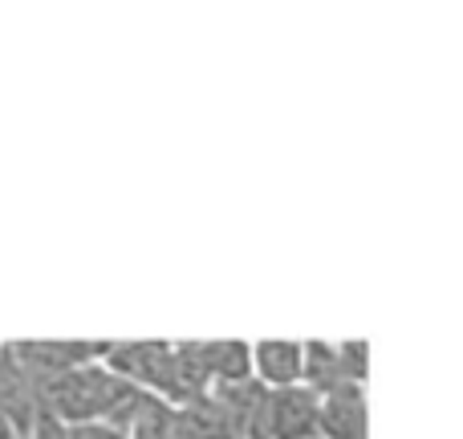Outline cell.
I'll use <instances>...</instances> for the list:
<instances>
[{"mask_svg": "<svg viewBox=\"0 0 463 439\" xmlns=\"http://www.w3.org/2000/svg\"><path fill=\"white\" fill-rule=\"evenodd\" d=\"M240 439H317V395L305 387L260 391Z\"/></svg>", "mask_w": 463, "mask_h": 439, "instance_id": "6da1fadb", "label": "cell"}, {"mask_svg": "<svg viewBox=\"0 0 463 439\" xmlns=\"http://www.w3.org/2000/svg\"><path fill=\"white\" fill-rule=\"evenodd\" d=\"M317 439H370L366 387L342 383L317 395Z\"/></svg>", "mask_w": 463, "mask_h": 439, "instance_id": "7a4b0ae2", "label": "cell"}, {"mask_svg": "<svg viewBox=\"0 0 463 439\" xmlns=\"http://www.w3.org/2000/svg\"><path fill=\"white\" fill-rule=\"evenodd\" d=\"M252 354V383L264 391H285V387H301V342L293 338H260L248 342Z\"/></svg>", "mask_w": 463, "mask_h": 439, "instance_id": "3957f363", "label": "cell"}, {"mask_svg": "<svg viewBox=\"0 0 463 439\" xmlns=\"http://www.w3.org/2000/svg\"><path fill=\"white\" fill-rule=\"evenodd\" d=\"M171 439H240L232 419L224 415L212 395H200L192 403H179L171 419Z\"/></svg>", "mask_w": 463, "mask_h": 439, "instance_id": "277c9868", "label": "cell"}, {"mask_svg": "<svg viewBox=\"0 0 463 439\" xmlns=\"http://www.w3.org/2000/svg\"><path fill=\"white\" fill-rule=\"evenodd\" d=\"M200 358L212 387L252 383V354H248V342H240V338H208V342H200Z\"/></svg>", "mask_w": 463, "mask_h": 439, "instance_id": "5b68a950", "label": "cell"}, {"mask_svg": "<svg viewBox=\"0 0 463 439\" xmlns=\"http://www.w3.org/2000/svg\"><path fill=\"white\" fill-rule=\"evenodd\" d=\"M171 419H175V407L167 399L138 391L127 419L118 424V432L122 439H171Z\"/></svg>", "mask_w": 463, "mask_h": 439, "instance_id": "8992f818", "label": "cell"}, {"mask_svg": "<svg viewBox=\"0 0 463 439\" xmlns=\"http://www.w3.org/2000/svg\"><path fill=\"white\" fill-rule=\"evenodd\" d=\"M301 387L313 395H326L334 387H342L334 342H321V338H305L301 342Z\"/></svg>", "mask_w": 463, "mask_h": 439, "instance_id": "52a82bcc", "label": "cell"}, {"mask_svg": "<svg viewBox=\"0 0 463 439\" xmlns=\"http://www.w3.org/2000/svg\"><path fill=\"white\" fill-rule=\"evenodd\" d=\"M337 350V370H342V383L354 387H366L370 375V346L362 338H345V342H334Z\"/></svg>", "mask_w": 463, "mask_h": 439, "instance_id": "ba28073f", "label": "cell"}, {"mask_svg": "<svg viewBox=\"0 0 463 439\" xmlns=\"http://www.w3.org/2000/svg\"><path fill=\"white\" fill-rule=\"evenodd\" d=\"M65 439H122V432L110 424H81V427H65Z\"/></svg>", "mask_w": 463, "mask_h": 439, "instance_id": "9c48e42d", "label": "cell"}, {"mask_svg": "<svg viewBox=\"0 0 463 439\" xmlns=\"http://www.w3.org/2000/svg\"><path fill=\"white\" fill-rule=\"evenodd\" d=\"M0 439H16V427H13V419H8L5 403H0Z\"/></svg>", "mask_w": 463, "mask_h": 439, "instance_id": "30bf717a", "label": "cell"}]
</instances>
